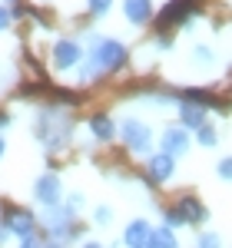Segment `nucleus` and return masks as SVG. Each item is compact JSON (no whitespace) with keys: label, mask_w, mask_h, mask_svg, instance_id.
I'll return each instance as SVG.
<instances>
[{"label":"nucleus","mask_w":232,"mask_h":248,"mask_svg":"<svg viewBox=\"0 0 232 248\" xmlns=\"http://www.w3.org/2000/svg\"><path fill=\"white\" fill-rule=\"evenodd\" d=\"M126 63V46L119 40L110 37H93L90 40V53H86V63L80 70V83H90V79L103 77V73H113Z\"/></svg>","instance_id":"1"},{"label":"nucleus","mask_w":232,"mask_h":248,"mask_svg":"<svg viewBox=\"0 0 232 248\" xmlns=\"http://www.w3.org/2000/svg\"><path fill=\"white\" fill-rule=\"evenodd\" d=\"M37 136L43 139V146H47L50 153L63 149V142H66V136H70V116L63 113V109H57V106L40 109V116H37Z\"/></svg>","instance_id":"2"},{"label":"nucleus","mask_w":232,"mask_h":248,"mask_svg":"<svg viewBox=\"0 0 232 248\" xmlns=\"http://www.w3.org/2000/svg\"><path fill=\"white\" fill-rule=\"evenodd\" d=\"M119 136H123V142L130 146V153H136V155H146L153 149V133H149V126L139 123V119H133V116H126V119L119 123Z\"/></svg>","instance_id":"3"},{"label":"nucleus","mask_w":232,"mask_h":248,"mask_svg":"<svg viewBox=\"0 0 232 248\" xmlns=\"http://www.w3.org/2000/svg\"><path fill=\"white\" fill-rule=\"evenodd\" d=\"M33 195L43 209H57L63 202V186H60V175L57 172H43L37 182H33Z\"/></svg>","instance_id":"4"},{"label":"nucleus","mask_w":232,"mask_h":248,"mask_svg":"<svg viewBox=\"0 0 232 248\" xmlns=\"http://www.w3.org/2000/svg\"><path fill=\"white\" fill-rule=\"evenodd\" d=\"M0 222H3V229L10 232V235H20V238H30L33 235V225H37V218L27 209H7Z\"/></svg>","instance_id":"5"},{"label":"nucleus","mask_w":232,"mask_h":248,"mask_svg":"<svg viewBox=\"0 0 232 248\" xmlns=\"http://www.w3.org/2000/svg\"><path fill=\"white\" fill-rule=\"evenodd\" d=\"M83 57V50H80L77 40H57L53 43V66L57 70H73Z\"/></svg>","instance_id":"6"},{"label":"nucleus","mask_w":232,"mask_h":248,"mask_svg":"<svg viewBox=\"0 0 232 248\" xmlns=\"http://www.w3.org/2000/svg\"><path fill=\"white\" fill-rule=\"evenodd\" d=\"M186 149H189V136L182 133V129H166L163 133V155L176 159V155H182Z\"/></svg>","instance_id":"7"},{"label":"nucleus","mask_w":232,"mask_h":248,"mask_svg":"<svg viewBox=\"0 0 232 248\" xmlns=\"http://www.w3.org/2000/svg\"><path fill=\"white\" fill-rule=\"evenodd\" d=\"M179 119H182V126H189V129H199V126H206V106L182 99V103H179Z\"/></svg>","instance_id":"8"},{"label":"nucleus","mask_w":232,"mask_h":248,"mask_svg":"<svg viewBox=\"0 0 232 248\" xmlns=\"http://www.w3.org/2000/svg\"><path fill=\"white\" fill-rule=\"evenodd\" d=\"M149 235H153V229H149V222H143V218H136V222H130L126 225V232H123V242L130 248H139L149 242Z\"/></svg>","instance_id":"9"},{"label":"nucleus","mask_w":232,"mask_h":248,"mask_svg":"<svg viewBox=\"0 0 232 248\" xmlns=\"http://www.w3.org/2000/svg\"><path fill=\"white\" fill-rule=\"evenodd\" d=\"M173 172H176V159H169V155H163V153L149 159V179H153V182L173 179Z\"/></svg>","instance_id":"10"},{"label":"nucleus","mask_w":232,"mask_h":248,"mask_svg":"<svg viewBox=\"0 0 232 248\" xmlns=\"http://www.w3.org/2000/svg\"><path fill=\"white\" fill-rule=\"evenodd\" d=\"M189 10H193V3H189V0H173V3H166V10H163V17H159V30H166V27L179 23Z\"/></svg>","instance_id":"11"},{"label":"nucleus","mask_w":232,"mask_h":248,"mask_svg":"<svg viewBox=\"0 0 232 248\" xmlns=\"http://www.w3.org/2000/svg\"><path fill=\"white\" fill-rule=\"evenodd\" d=\"M123 14L130 23H146L153 17V3L149 0H123Z\"/></svg>","instance_id":"12"},{"label":"nucleus","mask_w":232,"mask_h":248,"mask_svg":"<svg viewBox=\"0 0 232 248\" xmlns=\"http://www.w3.org/2000/svg\"><path fill=\"white\" fill-rule=\"evenodd\" d=\"M90 133L97 136L99 142H110V139L116 136V123L110 119V116H93V119H90Z\"/></svg>","instance_id":"13"},{"label":"nucleus","mask_w":232,"mask_h":248,"mask_svg":"<svg viewBox=\"0 0 232 248\" xmlns=\"http://www.w3.org/2000/svg\"><path fill=\"white\" fill-rule=\"evenodd\" d=\"M176 212L182 215V222H202V218H206V209H202L196 199H189V195H186V199H179Z\"/></svg>","instance_id":"14"},{"label":"nucleus","mask_w":232,"mask_h":248,"mask_svg":"<svg viewBox=\"0 0 232 248\" xmlns=\"http://www.w3.org/2000/svg\"><path fill=\"white\" fill-rule=\"evenodd\" d=\"M149 245L153 248H179V242H176V235L169 229H156L149 235Z\"/></svg>","instance_id":"15"},{"label":"nucleus","mask_w":232,"mask_h":248,"mask_svg":"<svg viewBox=\"0 0 232 248\" xmlns=\"http://www.w3.org/2000/svg\"><path fill=\"white\" fill-rule=\"evenodd\" d=\"M196 136H199V142H202L206 149H213V146H215V129L209 126V123H206V126H199V129H196Z\"/></svg>","instance_id":"16"},{"label":"nucleus","mask_w":232,"mask_h":248,"mask_svg":"<svg viewBox=\"0 0 232 248\" xmlns=\"http://www.w3.org/2000/svg\"><path fill=\"white\" fill-rule=\"evenodd\" d=\"M110 7H113V0H90L93 17H106V14H110Z\"/></svg>","instance_id":"17"},{"label":"nucleus","mask_w":232,"mask_h":248,"mask_svg":"<svg viewBox=\"0 0 232 248\" xmlns=\"http://www.w3.org/2000/svg\"><path fill=\"white\" fill-rule=\"evenodd\" d=\"M163 218H166V229H169V232L179 229V225H186V222H182V215H179L176 209H166V215H163Z\"/></svg>","instance_id":"18"},{"label":"nucleus","mask_w":232,"mask_h":248,"mask_svg":"<svg viewBox=\"0 0 232 248\" xmlns=\"http://www.w3.org/2000/svg\"><path fill=\"white\" fill-rule=\"evenodd\" d=\"M199 248H222V242L215 232H206V235H199Z\"/></svg>","instance_id":"19"},{"label":"nucleus","mask_w":232,"mask_h":248,"mask_svg":"<svg viewBox=\"0 0 232 248\" xmlns=\"http://www.w3.org/2000/svg\"><path fill=\"white\" fill-rule=\"evenodd\" d=\"M219 175H222V179H229V182H232V155H229V159H222V162H219Z\"/></svg>","instance_id":"20"},{"label":"nucleus","mask_w":232,"mask_h":248,"mask_svg":"<svg viewBox=\"0 0 232 248\" xmlns=\"http://www.w3.org/2000/svg\"><path fill=\"white\" fill-rule=\"evenodd\" d=\"M110 218H113V212L106 209V205H99V209H97V222H99V225H106Z\"/></svg>","instance_id":"21"},{"label":"nucleus","mask_w":232,"mask_h":248,"mask_svg":"<svg viewBox=\"0 0 232 248\" xmlns=\"http://www.w3.org/2000/svg\"><path fill=\"white\" fill-rule=\"evenodd\" d=\"M20 248H43V242L37 235H30V238H20Z\"/></svg>","instance_id":"22"},{"label":"nucleus","mask_w":232,"mask_h":248,"mask_svg":"<svg viewBox=\"0 0 232 248\" xmlns=\"http://www.w3.org/2000/svg\"><path fill=\"white\" fill-rule=\"evenodd\" d=\"M7 27H10V10L0 7V30H7Z\"/></svg>","instance_id":"23"},{"label":"nucleus","mask_w":232,"mask_h":248,"mask_svg":"<svg viewBox=\"0 0 232 248\" xmlns=\"http://www.w3.org/2000/svg\"><path fill=\"white\" fill-rule=\"evenodd\" d=\"M3 126H10V116L7 113H0V129H3Z\"/></svg>","instance_id":"24"},{"label":"nucleus","mask_w":232,"mask_h":248,"mask_svg":"<svg viewBox=\"0 0 232 248\" xmlns=\"http://www.w3.org/2000/svg\"><path fill=\"white\" fill-rule=\"evenodd\" d=\"M7 235H10V232L3 229V222H0V245H3V242H7Z\"/></svg>","instance_id":"25"},{"label":"nucleus","mask_w":232,"mask_h":248,"mask_svg":"<svg viewBox=\"0 0 232 248\" xmlns=\"http://www.w3.org/2000/svg\"><path fill=\"white\" fill-rule=\"evenodd\" d=\"M83 248H103V245H97V242H83Z\"/></svg>","instance_id":"26"},{"label":"nucleus","mask_w":232,"mask_h":248,"mask_svg":"<svg viewBox=\"0 0 232 248\" xmlns=\"http://www.w3.org/2000/svg\"><path fill=\"white\" fill-rule=\"evenodd\" d=\"M43 248H63V245H60V242H47Z\"/></svg>","instance_id":"27"},{"label":"nucleus","mask_w":232,"mask_h":248,"mask_svg":"<svg viewBox=\"0 0 232 248\" xmlns=\"http://www.w3.org/2000/svg\"><path fill=\"white\" fill-rule=\"evenodd\" d=\"M3 149H7V142H3V139H0V155H3Z\"/></svg>","instance_id":"28"},{"label":"nucleus","mask_w":232,"mask_h":248,"mask_svg":"<svg viewBox=\"0 0 232 248\" xmlns=\"http://www.w3.org/2000/svg\"><path fill=\"white\" fill-rule=\"evenodd\" d=\"M139 248H153V245H149V242H146V245H139Z\"/></svg>","instance_id":"29"},{"label":"nucleus","mask_w":232,"mask_h":248,"mask_svg":"<svg viewBox=\"0 0 232 248\" xmlns=\"http://www.w3.org/2000/svg\"><path fill=\"white\" fill-rule=\"evenodd\" d=\"M3 3H10V0H3Z\"/></svg>","instance_id":"30"}]
</instances>
